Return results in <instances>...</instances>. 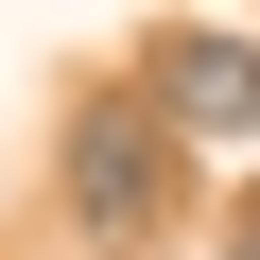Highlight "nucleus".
Wrapping results in <instances>:
<instances>
[{
  "label": "nucleus",
  "mask_w": 260,
  "mask_h": 260,
  "mask_svg": "<svg viewBox=\"0 0 260 260\" xmlns=\"http://www.w3.org/2000/svg\"><path fill=\"white\" fill-rule=\"evenodd\" d=\"M70 208H87L104 243H139V225L174 208V121H156V104H87V121H70Z\"/></svg>",
  "instance_id": "obj_1"
},
{
  "label": "nucleus",
  "mask_w": 260,
  "mask_h": 260,
  "mask_svg": "<svg viewBox=\"0 0 260 260\" xmlns=\"http://www.w3.org/2000/svg\"><path fill=\"white\" fill-rule=\"evenodd\" d=\"M156 121L174 139H260V35H156Z\"/></svg>",
  "instance_id": "obj_2"
},
{
  "label": "nucleus",
  "mask_w": 260,
  "mask_h": 260,
  "mask_svg": "<svg viewBox=\"0 0 260 260\" xmlns=\"http://www.w3.org/2000/svg\"><path fill=\"white\" fill-rule=\"evenodd\" d=\"M225 260H260V191H243V225H225Z\"/></svg>",
  "instance_id": "obj_3"
}]
</instances>
